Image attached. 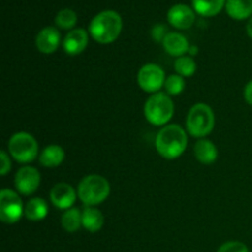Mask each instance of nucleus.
I'll use <instances>...</instances> for the list:
<instances>
[{
  "label": "nucleus",
  "mask_w": 252,
  "mask_h": 252,
  "mask_svg": "<svg viewBox=\"0 0 252 252\" xmlns=\"http://www.w3.org/2000/svg\"><path fill=\"white\" fill-rule=\"evenodd\" d=\"M187 134L179 125H167L162 127L155 138L158 153L164 159L174 160L181 157L187 148Z\"/></svg>",
  "instance_id": "obj_1"
},
{
  "label": "nucleus",
  "mask_w": 252,
  "mask_h": 252,
  "mask_svg": "<svg viewBox=\"0 0 252 252\" xmlns=\"http://www.w3.org/2000/svg\"><path fill=\"white\" fill-rule=\"evenodd\" d=\"M122 19L113 10H105L96 15L90 22L89 32L96 42L108 44L115 42L122 31Z\"/></svg>",
  "instance_id": "obj_2"
},
{
  "label": "nucleus",
  "mask_w": 252,
  "mask_h": 252,
  "mask_svg": "<svg viewBox=\"0 0 252 252\" xmlns=\"http://www.w3.org/2000/svg\"><path fill=\"white\" fill-rule=\"evenodd\" d=\"M111 192L110 182L100 175H89L80 181L78 196L86 207L97 206L108 198Z\"/></svg>",
  "instance_id": "obj_3"
},
{
  "label": "nucleus",
  "mask_w": 252,
  "mask_h": 252,
  "mask_svg": "<svg viewBox=\"0 0 252 252\" xmlns=\"http://www.w3.org/2000/svg\"><path fill=\"white\" fill-rule=\"evenodd\" d=\"M174 102L165 93H157L150 96L144 105V116L153 126H165L174 116Z\"/></svg>",
  "instance_id": "obj_4"
},
{
  "label": "nucleus",
  "mask_w": 252,
  "mask_h": 252,
  "mask_svg": "<svg viewBox=\"0 0 252 252\" xmlns=\"http://www.w3.org/2000/svg\"><path fill=\"white\" fill-rule=\"evenodd\" d=\"M214 122L213 110L206 103H196L187 115L186 127L192 137L202 139L213 130Z\"/></svg>",
  "instance_id": "obj_5"
},
{
  "label": "nucleus",
  "mask_w": 252,
  "mask_h": 252,
  "mask_svg": "<svg viewBox=\"0 0 252 252\" xmlns=\"http://www.w3.org/2000/svg\"><path fill=\"white\" fill-rule=\"evenodd\" d=\"M9 153L17 162H32L38 155V144L33 135L26 132H17L10 138Z\"/></svg>",
  "instance_id": "obj_6"
},
{
  "label": "nucleus",
  "mask_w": 252,
  "mask_h": 252,
  "mask_svg": "<svg viewBox=\"0 0 252 252\" xmlns=\"http://www.w3.org/2000/svg\"><path fill=\"white\" fill-rule=\"evenodd\" d=\"M25 214L24 204L16 192L2 189L0 192V219L5 224H15Z\"/></svg>",
  "instance_id": "obj_7"
},
{
  "label": "nucleus",
  "mask_w": 252,
  "mask_h": 252,
  "mask_svg": "<svg viewBox=\"0 0 252 252\" xmlns=\"http://www.w3.org/2000/svg\"><path fill=\"white\" fill-rule=\"evenodd\" d=\"M138 85L145 93H159L160 89L165 85V73L158 64H145L138 71Z\"/></svg>",
  "instance_id": "obj_8"
},
{
  "label": "nucleus",
  "mask_w": 252,
  "mask_h": 252,
  "mask_svg": "<svg viewBox=\"0 0 252 252\" xmlns=\"http://www.w3.org/2000/svg\"><path fill=\"white\" fill-rule=\"evenodd\" d=\"M41 184V174L32 166H24L16 172L15 176V187L17 192L24 196L33 194L38 189Z\"/></svg>",
  "instance_id": "obj_9"
},
{
  "label": "nucleus",
  "mask_w": 252,
  "mask_h": 252,
  "mask_svg": "<svg viewBox=\"0 0 252 252\" xmlns=\"http://www.w3.org/2000/svg\"><path fill=\"white\" fill-rule=\"evenodd\" d=\"M194 10L185 4L174 5L167 12V21L171 26L179 30H187L194 24L196 14Z\"/></svg>",
  "instance_id": "obj_10"
},
{
  "label": "nucleus",
  "mask_w": 252,
  "mask_h": 252,
  "mask_svg": "<svg viewBox=\"0 0 252 252\" xmlns=\"http://www.w3.org/2000/svg\"><path fill=\"white\" fill-rule=\"evenodd\" d=\"M51 201L53 206L58 209H70L71 206L75 203L78 193L75 189L71 187V185L61 182V184L54 185L51 189Z\"/></svg>",
  "instance_id": "obj_11"
},
{
  "label": "nucleus",
  "mask_w": 252,
  "mask_h": 252,
  "mask_svg": "<svg viewBox=\"0 0 252 252\" xmlns=\"http://www.w3.org/2000/svg\"><path fill=\"white\" fill-rule=\"evenodd\" d=\"M89 43V33L84 29H74L66 33L63 41V49L69 56H78L85 51Z\"/></svg>",
  "instance_id": "obj_12"
},
{
  "label": "nucleus",
  "mask_w": 252,
  "mask_h": 252,
  "mask_svg": "<svg viewBox=\"0 0 252 252\" xmlns=\"http://www.w3.org/2000/svg\"><path fill=\"white\" fill-rule=\"evenodd\" d=\"M61 33L56 27H44L36 37V47L44 54H51L58 49Z\"/></svg>",
  "instance_id": "obj_13"
},
{
  "label": "nucleus",
  "mask_w": 252,
  "mask_h": 252,
  "mask_svg": "<svg viewBox=\"0 0 252 252\" xmlns=\"http://www.w3.org/2000/svg\"><path fill=\"white\" fill-rule=\"evenodd\" d=\"M165 52L172 57H182L189 51V43L186 37L177 32H169L162 41Z\"/></svg>",
  "instance_id": "obj_14"
},
{
  "label": "nucleus",
  "mask_w": 252,
  "mask_h": 252,
  "mask_svg": "<svg viewBox=\"0 0 252 252\" xmlns=\"http://www.w3.org/2000/svg\"><path fill=\"white\" fill-rule=\"evenodd\" d=\"M194 157L199 162L204 165H211L218 159V149L208 139H199L193 148Z\"/></svg>",
  "instance_id": "obj_15"
},
{
  "label": "nucleus",
  "mask_w": 252,
  "mask_h": 252,
  "mask_svg": "<svg viewBox=\"0 0 252 252\" xmlns=\"http://www.w3.org/2000/svg\"><path fill=\"white\" fill-rule=\"evenodd\" d=\"M103 223H105L103 214L97 208L85 207L84 211L81 212V224H83V228L90 231V233H96V231L101 230Z\"/></svg>",
  "instance_id": "obj_16"
},
{
  "label": "nucleus",
  "mask_w": 252,
  "mask_h": 252,
  "mask_svg": "<svg viewBox=\"0 0 252 252\" xmlns=\"http://www.w3.org/2000/svg\"><path fill=\"white\" fill-rule=\"evenodd\" d=\"M64 158H65V153H64L63 148L61 145L51 144L42 150L41 155H39V162L42 166L53 169V167L59 166L64 161Z\"/></svg>",
  "instance_id": "obj_17"
},
{
  "label": "nucleus",
  "mask_w": 252,
  "mask_h": 252,
  "mask_svg": "<svg viewBox=\"0 0 252 252\" xmlns=\"http://www.w3.org/2000/svg\"><path fill=\"white\" fill-rule=\"evenodd\" d=\"M226 12L234 20H246L252 16V0H226Z\"/></svg>",
  "instance_id": "obj_18"
},
{
  "label": "nucleus",
  "mask_w": 252,
  "mask_h": 252,
  "mask_svg": "<svg viewBox=\"0 0 252 252\" xmlns=\"http://www.w3.org/2000/svg\"><path fill=\"white\" fill-rule=\"evenodd\" d=\"M226 4V0H192L193 10L204 17L218 15Z\"/></svg>",
  "instance_id": "obj_19"
},
{
  "label": "nucleus",
  "mask_w": 252,
  "mask_h": 252,
  "mask_svg": "<svg viewBox=\"0 0 252 252\" xmlns=\"http://www.w3.org/2000/svg\"><path fill=\"white\" fill-rule=\"evenodd\" d=\"M47 214H48V204L44 199L38 198V197L30 199L25 206V217L29 220H43Z\"/></svg>",
  "instance_id": "obj_20"
},
{
  "label": "nucleus",
  "mask_w": 252,
  "mask_h": 252,
  "mask_svg": "<svg viewBox=\"0 0 252 252\" xmlns=\"http://www.w3.org/2000/svg\"><path fill=\"white\" fill-rule=\"evenodd\" d=\"M62 226L68 233H75L83 226L81 224V212L76 208H70L62 216Z\"/></svg>",
  "instance_id": "obj_21"
},
{
  "label": "nucleus",
  "mask_w": 252,
  "mask_h": 252,
  "mask_svg": "<svg viewBox=\"0 0 252 252\" xmlns=\"http://www.w3.org/2000/svg\"><path fill=\"white\" fill-rule=\"evenodd\" d=\"M174 68L179 75L184 76V78H189V76L196 73L197 64L192 57L182 56L176 58L174 63Z\"/></svg>",
  "instance_id": "obj_22"
},
{
  "label": "nucleus",
  "mask_w": 252,
  "mask_h": 252,
  "mask_svg": "<svg viewBox=\"0 0 252 252\" xmlns=\"http://www.w3.org/2000/svg\"><path fill=\"white\" fill-rule=\"evenodd\" d=\"M56 25L57 27L62 30H70L74 29L78 21V15L74 10L71 9H63L57 14L56 16Z\"/></svg>",
  "instance_id": "obj_23"
},
{
  "label": "nucleus",
  "mask_w": 252,
  "mask_h": 252,
  "mask_svg": "<svg viewBox=\"0 0 252 252\" xmlns=\"http://www.w3.org/2000/svg\"><path fill=\"white\" fill-rule=\"evenodd\" d=\"M185 86H186V83H185L184 76L179 75V74H174V75H170L165 80L164 88L166 90L167 95L176 96L180 95L185 90Z\"/></svg>",
  "instance_id": "obj_24"
},
{
  "label": "nucleus",
  "mask_w": 252,
  "mask_h": 252,
  "mask_svg": "<svg viewBox=\"0 0 252 252\" xmlns=\"http://www.w3.org/2000/svg\"><path fill=\"white\" fill-rule=\"evenodd\" d=\"M218 252H250L249 248L240 241H228L219 248Z\"/></svg>",
  "instance_id": "obj_25"
},
{
  "label": "nucleus",
  "mask_w": 252,
  "mask_h": 252,
  "mask_svg": "<svg viewBox=\"0 0 252 252\" xmlns=\"http://www.w3.org/2000/svg\"><path fill=\"white\" fill-rule=\"evenodd\" d=\"M167 34V31H166V26H164V25L159 24V25H155L154 27H153V31H152V36L153 38H154V41L159 42V41H164V38L166 37Z\"/></svg>",
  "instance_id": "obj_26"
},
{
  "label": "nucleus",
  "mask_w": 252,
  "mask_h": 252,
  "mask_svg": "<svg viewBox=\"0 0 252 252\" xmlns=\"http://www.w3.org/2000/svg\"><path fill=\"white\" fill-rule=\"evenodd\" d=\"M0 159H1L0 174H1V176H5V175H6L7 172H9L10 170H11V161H10L9 155H7L6 152H4V150H2V152L0 153Z\"/></svg>",
  "instance_id": "obj_27"
},
{
  "label": "nucleus",
  "mask_w": 252,
  "mask_h": 252,
  "mask_svg": "<svg viewBox=\"0 0 252 252\" xmlns=\"http://www.w3.org/2000/svg\"><path fill=\"white\" fill-rule=\"evenodd\" d=\"M244 97H245L246 102L252 106V80L249 81L248 85L244 89Z\"/></svg>",
  "instance_id": "obj_28"
},
{
  "label": "nucleus",
  "mask_w": 252,
  "mask_h": 252,
  "mask_svg": "<svg viewBox=\"0 0 252 252\" xmlns=\"http://www.w3.org/2000/svg\"><path fill=\"white\" fill-rule=\"evenodd\" d=\"M246 32H248L249 37L252 39V16L250 17V20H249L248 25H246Z\"/></svg>",
  "instance_id": "obj_29"
}]
</instances>
